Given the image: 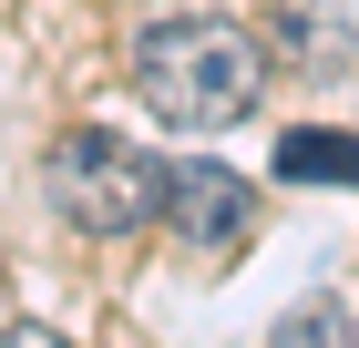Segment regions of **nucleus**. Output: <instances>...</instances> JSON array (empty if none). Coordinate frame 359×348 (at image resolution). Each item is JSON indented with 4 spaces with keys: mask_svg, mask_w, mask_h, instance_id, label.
<instances>
[{
    "mask_svg": "<svg viewBox=\"0 0 359 348\" xmlns=\"http://www.w3.org/2000/svg\"><path fill=\"white\" fill-rule=\"evenodd\" d=\"M134 92L175 134H226L267 92V41L236 31V21H216V11H175V21L134 31Z\"/></svg>",
    "mask_w": 359,
    "mask_h": 348,
    "instance_id": "obj_1",
    "label": "nucleus"
},
{
    "mask_svg": "<svg viewBox=\"0 0 359 348\" xmlns=\"http://www.w3.org/2000/svg\"><path fill=\"white\" fill-rule=\"evenodd\" d=\"M52 205L72 215L83 236H134V225L165 215V164L134 154V144L103 134V123H83V134L52 144Z\"/></svg>",
    "mask_w": 359,
    "mask_h": 348,
    "instance_id": "obj_2",
    "label": "nucleus"
},
{
    "mask_svg": "<svg viewBox=\"0 0 359 348\" xmlns=\"http://www.w3.org/2000/svg\"><path fill=\"white\" fill-rule=\"evenodd\" d=\"M165 225L216 256V246H236L257 225V185L236 164H165Z\"/></svg>",
    "mask_w": 359,
    "mask_h": 348,
    "instance_id": "obj_3",
    "label": "nucleus"
},
{
    "mask_svg": "<svg viewBox=\"0 0 359 348\" xmlns=\"http://www.w3.org/2000/svg\"><path fill=\"white\" fill-rule=\"evenodd\" d=\"M277 52L298 62V72H349V21H339L329 0H277Z\"/></svg>",
    "mask_w": 359,
    "mask_h": 348,
    "instance_id": "obj_4",
    "label": "nucleus"
},
{
    "mask_svg": "<svg viewBox=\"0 0 359 348\" xmlns=\"http://www.w3.org/2000/svg\"><path fill=\"white\" fill-rule=\"evenodd\" d=\"M277 174L287 185H359V134H287Z\"/></svg>",
    "mask_w": 359,
    "mask_h": 348,
    "instance_id": "obj_5",
    "label": "nucleus"
},
{
    "mask_svg": "<svg viewBox=\"0 0 359 348\" xmlns=\"http://www.w3.org/2000/svg\"><path fill=\"white\" fill-rule=\"evenodd\" d=\"M359 318H349V297H298L287 318H277V348H349Z\"/></svg>",
    "mask_w": 359,
    "mask_h": 348,
    "instance_id": "obj_6",
    "label": "nucleus"
},
{
    "mask_svg": "<svg viewBox=\"0 0 359 348\" xmlns=\"http://www.w3.org/2000/svg\"><path fill=\"white\" fill-rule=\"evenodd\" d=\"M0 348H72V338H62V328H31V318H11V328H0Z\"/></svg>",
    "mask_w": 359,
    "mask_h": 348,
    "instance_id": "obj_7",
    "label": "nucleus"
},
{
    "mask_svg": "<svg viewBox=\"0 0 359 348\" xmlns=\"http://www.w3.org/2000/svg\"><path fill=\"white\" fill-rule=\"evenodd\" d=\"M0 328H11V277H0Z\"/></svg>",
    "mask_w": 359,
    "mask_h": 348,
    "instance_id": "obj_8",
    "label": "nucleus"
}]
</instances>
